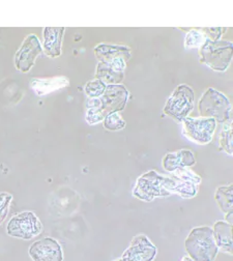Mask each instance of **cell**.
Listing matches in <instances>:
<instances>
[{
    "mask_svg": "<svg viewBox=\"0 0 233 261\" xmlns=\"http://www.w3.org/2000/svg\"><path fill=\"white\" fill-rule=\"evenodd\" d=\"M232 218H233V212H229L226 214V223L232 225L233 221H232Z\"/></svg>",
    "mask_w": 233,
    "mask_h": 261,
    "instance_id": "cell-28",
    "label": "cell"
},
{
    "mask_svg": "<svg viewBox=\"0 0 233 261\" xmlns=\"http://www.w3.org/2000/svg\"><path fill=\"white\" fill-rule=\"evenodd\" d=\"M104 126L108 130H118L125 126V121L118 112L107 115L104 119Z\"/></svg>",
    "mask_w": 233,
    "mask_h": 261,
    "instance_id": "cell-23",
    "label": "cell"
},
{
    "mask_svg": "<svg viewBox=\"0 0 233 261\" xmlns=\"http://www.w3.org/2000/svg\"><path fill=\"white\" fill-rule=\"evenodd\" d=\"M124 78V70L114 67V65L99 63L97 64L95 79L101 80L108 85H116Z\"/></svg>",
    "mask_w": 233,
    "mask_h": 261,
    "instance_id": "cell-16",
    "label": "cell"
},
{
    "mask_svg": "<svg viewBox=\"0 0 233 261\" xmlns=\"http://www.w3.org/2000/svg\"><path fill=\"white\" fill-rule=\"evenodd\" d=\"M94 54L99 63H112L127 61L132 56V51L128 47L122 45L101 44L94 48Z\"/></svg>",
    "mask_w": 233,
    "mask_h": 261,
    "instance_id": "cell-12",
    "label": "cell"
},
{
    "mask_svg": "<svg viewBox=\"0 0 233 261\" xmlns=\"http://www.w3.org/2000/svg\"><path fill=\"white\" fill-rule=\"evenodd\" d=\"M28 253L33 261H63L60 244L51 238L35 242L30 246Z\"/></svg>",
    "mask_w": 233,
    "mask_h": 261,
    "instance_id": "cell-11",
    "label": "cell"
},
{
    "mask_svg": "<svg viewBox=\"0 0 233 261\" xmlns=\"http://www.w3.org/2000/svg\"><path fill=\"white\" fill-rule=\"evenodd\" d=\"M13 200V196L9 193H2L0 194V225H2L8 214L11 201Z\"/></svg>",
    "mask_w": 233,
    "mask_h": 261,
    "instance_id": "cell-25",
    "label": "cell"
},
{
    "mask_svg": "<svg viewBox=\"0 0 233 261\" xmlns=\"http://www.w3.org/2000/svg\"><path fill=\"white\" fill-rule=\"evenodd\" d=\"M231 42L206 40L200 48V61L217 72H225L232 60Z\"/></svg>",
    "mask_w": 233,
    "mask_h": 261,
    "instance_id": "cell-4",
    "label": "cell"
},
{
    "mask_svg": "<svg viewBox=\"0 0 233 261\" xmlns=\"http://www.w3.org/2000/svg\"><path fill=\"white\" fill-rule=\"evenodd\" d=\"M106 87L107 86L104 82H102L101 80L94 79V80L86 83L84 90H85V93L90 97V99H97V97L103 95V93L106 90Z\"/></svg>",
    "mask_w": 233,
    "mask_h": 261,
    "instance_id": "cell-22",
    "label": "cell"
},
{
    "mask_svg": "<svg viewBox=\"0 0 233 261\" xmlns=\"http://www.w3.org/2000/svg\"><path fill=\"white\" fill-rule=\"evenodd\" d=\"M43 229L42 222L32 212H22L14 216L7 226L10 237L26 241L40 236Z\"/></svg>",
    "mask_w": 233,
    "mask_h": 261,
    "instance_id": "cell-6",
    "label": "cell"
},
{
    "mask_svg": "<svg viewBox=\"0 0 233 261\" xmlns=\"http://www.w3.org/2000/svg\"><path fill=\"white\" fill-rule=\"evenodd\" d=\"M172 178L165 177L154 170L141 175L136 182L133 195L142 201H152L157 197H167L172 193Z\"/></svg>",
    "mask_w": 233,
    "mask_h": 261,
    "instance_id": "cell-2",
    "label": "cell"
},
{
    "mask_svg": "<svg viewBox=\"0 0 233 261\" xmlns=\"http://www.w3.org/2000/svg\"><path fill=\"white\" fill-rule=\"evenodd\" d=\"M201 117L214 118L221 123L231 122L232 106L228 97L215 88H209L199 100Z\"/></svg>",
    "mask_w": 233,
    "mask_h": 261,
    "instance_id": "cell-3",
    "label": "cell"
},
{
    "mask_svg": "<svg viewBox=\"0 0 233 261\" xmlns=\"http://www.w3.org/2000/svg\"><path fill=\"white\" fill-rule=\"evenodd\" d=\"M213 232L219 251L221 250L224 253L232 255V225L219 221L214 225Z\"/></svg>",
    "mask_w": 233,
    "mask_h": 261,
    "instance_id": "cell-15",
    "label": "cell"
},
{
    "mask_svg": "<svg viewBox=\"0 0 233 261\" xmlns=\"http://www.w3.org/2000/svg\"><path fill=\"white\" fill-rule=\"evenodd\" d=\"M226 28H222V27H218V28H202L203 32L206 35L208 39L213 41V42H217L220 41V38L222 37V35L225 32Z\"/></svg>",
    "mask_w": 233,
    "mask_h": 261,
    "instance_id": "cell-27",
    "label": "cell"
},
{
    "mask_svg": "<svg viewBox=\"0 0 233 261\" xmlns=\"http://www.w3.org/2000/svg\"><path fill=\"white\" fill-rule=\"evenodd\" d=\"M105 118L104 114L102 113V111L99 110L98 108L95 107H90L87 108V112H86V120L89 124H96L98 122L103 121Z\"/></svg>",
    "mask_w": 233,
    "mask_h": 261,
    "instance_id": "cell-26",
    "label": "cell"
},
{
    "mask_svg": "<svg viewBox=\"0 0 233 261\" xmlns=\"http://www.w3.org/2000/svg\"><path fill=\"white\" fill-rule=\"evenodd\" d=\"M69 85L68 78L59 77L52 79H33L30 82L31 89L38 95H45L49 92L63 88Z\"/></svg>",
    "mask_w": 233,
    "mask_h": 261,
    "instance_id": "cell-17",
    "label": "cell"
},
{
    "mask_svg": "<svg viewBox=\"0 0 233 261\" xmlns=\"http://www.w3.org/2000/svg\"><path fill=\"white\" fill-rule=\"evenodd\" d=\"M180 261H193L189 256H186V257H184Z\"/></svg>",
    "mask_w": 233,
    "mask_h": 261,
    "instance_id": "cell-29",
    "label": "cell"
},
{
    "mask_svg": "<svg viewBox=\"0 0 233 261\" xmlns=\"http://www.w3.org/2000/svg\"><path fill=\"white\" fill-rule=\"evenodd\" d=\"M43 52V48L37 36L29 35L23 42L20 49L17 51L15 56L16 68L22 73H28L37 57Z\"/></svg>",
    "mask_w": 233,
    "mask_h": 261,
    "instance_id": "cell-10",
    "label": "cell"
},
{
    "mask_svg": "<svg viewBox=\"0 0 233 261\" xmlns=\"http://www.w3.org/2000/svg\"><path fill=\"white\" fill-rule=\"evenodd\" d=\"M206 40H208V37L203 32L202 28L201 29H192L188 32V35L186 37L185 46L187 49L199 48V47L201 48Z\"/></svg>",
    "mask_w": 233,
    "mask_h": 261,
    "instance_id": "cell-20",
    "label": "cell"
},
{
    "mask_svg": "<svg viewBox=\"0 0 233 261\" xmlns=\"http://www.w3.org/2000/svg\"><path fill=\"white\" fill-rule=\"evenodd\" d=\"M185 249L193 261H215L219 249L213 228L209 226L194 228L185 241Z\"/></svg>",
    "mask_w": 233,
    "mask_h": 261,
    "instance_id": "cell-1",
    "label": "cell"
},
{
    "mask_svg": "<svg viewBox=\"0 0 233 261\" xmlns=\"http://www.w3.org/2000/svg\"><path fill=\"white\" fill-rule=\"evenodd\" d=\"M64 27H45L44 28V52L52 58L59 57L61 54L62 37Z\"/></svg>",
    "mask_w": 233,
    "mask_h": 261,
    "instance_id": "cell-14",
    "label": "cell"
},
{
    "mask_svg": "<svg viewBox=\"0 0 233 261\" xmlns=\"http://www.w3.org/2000/svg\"><path fill=\"white\" fill-rule=\"evenodd\" d=\"M217 121L214 118L205 117H190L184 120V134L185 136L200 145L210 143L216 132Z\"/></svg>",
    "mask_w": 233,
    "mask_h": 261,
    "instance_id": "cell-7",
    "label": "cell"
},
{
    "mask_svg": "<svg viewBox=\"0 0 233 261\" xmlns=\"http://www.w3.org/2000/svg\"><path fill=\"white\" fill-rule=\"evenodd\" d=\"M220 147L228 154H232V125L231 122L225 123L219 138Z\"/></svg>",
    "mask_w": 233,
    "mask_h": 261,
    "instance_id": "cell-21",
    "label": "cell"
},
{
    "mask_svg": "<svg viewBox=\"0 0 233 261\" xmlns=\"http://www.w3.org/2000/svg\"><path fill=\"white\" fill-rule=\"evenodd\" d=\"M195 93L192 87L180 84L173 91L164 107V113L177 121H184L194 108Z\"/></svg>",
    "mask_w": 233,
    "mask_h": 261,
    "instance_id": "cell-5",
    "label": "cell"
},
{
    "mask_svg": "<svg viewBox=\"0 0 233 261\" xmlns=\"http://www.w3.org/2000/svg\"><path fill=\"white\" fill-rule=\"evenodd\" d=\"M128 90L123 85H108L103 95L98 97L99 110L105 117L111 113L123 110L128 100Z\"/></svg>",
    "mask_w": 233,
    "mask_h": 261,
    "instance_id": "cell-8",
    "label": "cell"
},
{
    "mask_svg": "<svg viewBox=\"0 0 233 261\" xmlns=\"http://www.w3.org/2000/svg\"><path fill=\"white\" fill-rule=\"evenodd\" d=\"M195 164V155L189 149H182L176 152H171L163 158V168L169 172H174L177 169L189 168Z\"/></svg>",
    "mask_w": 233,
    "mask_h": 261,
    "instance_id": "cell-13",
    "label": "cell"
},
{
    "mask_svg": "<svg viewBox=\"0 0 233 261\" xmlns=\"http://www.w3.org/2000/svg\"><path fill=\"white\" fill-rule=\"evenodd\" d=\"M173 176L182 179V180H186V181H191L195 185H199L201 182V177L199 176L198 174H196L195 172H193L192 170L188 169V168H183V169H177L173 172Z\"/></svg>",
    "mask_w": 233,
    "mask_h": 261,
    "instance_id": "cell-24",
    "label": "cell"
},
{
    "mask_svg": "<svg viewBox=\"0 0 233 261\" xmlns=\"http://www.w3.org/2000/svg\"><path fill=\"white\" fill-rule=\"evenodd\" d=\"M172 178V186L170 188L171 193H176L178 194L180 197L184 198H193L196 196L198 192V187L197 185L191 182V181H186L182 180L175 176H170Z\"/></svg>",
    "mask_w": 233,
    "mask_h": 261,
    "instance_id": "cell-19",
    "label": "cell"
},
{
    "mask_svg": "<svg viewBox=\"0 0 233 261\" xmlns=\"http://www.w3.org/2000/svg\"><path fill=\"white\" fill-rule=\"evenodd\" d=\"M215 199L222 213L233 212V186H222L217 189Z\"/></svg>",
    "mask_w": 233,
    "mask_h": 261,
    "instance_id": "cell-18",
    "label": "cell"
},
{
    "mask_svg": "<svg viewBox=\"0 0 233 261\" xmlns=\"http://www.w3.org/2000/svg\"><path fill=\"white\" fill-rule=\"evenodd\" d=\"M157 254L158 249L149 239L144 234H139L133 239L122 256L114 261H153Z\"/></svg>",
    "mask_w": 233,
    "mask_h": 261,
    "instance_id": "cell-9",
    "label": "cell"
}]
</instances>
